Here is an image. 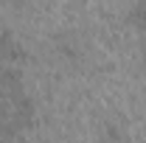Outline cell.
Wrapping results in <instances>:
<instances>
[{
    "instance_id": "1",
    "label": "cell",
    "mask_w": 146,
    "mask_h": 143,
    "mask_svg": "<svg viewBox=\"0 0 146 143\" xmlns=\"http://www.w3.org/2000/svg\"><path fill=\"white\" fill-rule=\"evenodd\" d=\"M0 59L3 65H20L25 59V48L11 31H0Z\"/></svg>"
},
{
    "instance_id": "2",
    "label": "cell",
    "mask_w": 146,
    "mask_h": 143,
    "mask_svg": "<svg viewBox=\"0 0 146 143\" xmlns=\"http://www.w3.org/2000/svg\"><path fill=\"white\" fill-rule=\"evenodd\" d=\"M20 84H23V70L17 65H3V70H0V87L6 93H20Z\"/></svg>"
},
{
    "instance_id": "3",
    "label": "cell",
    "mask_w": 146,
    "mask_h": 143,
    "mask_svg": "<svg viewBox=\"0 0 146 143\" xmlns=\"http://www.w3.org/2000/svg\"><path fill=\"white\" fill-rule=\"evenodd\" d=\"M129 23L132 25H141V28H146V0H141L132 11H129Z\"/></svg>"
},
{
    "instance_id": "4",
    "label": "cell",
    "mask_w": 146,
    "mask_h": 143,
    "mask_svg": "<svg viewBox=\"0 0 146 143\" xmlns=\"http://www.w3.org/2000/svg\"><path fill=\"white\" fill-rule=\"evenodd\" d=\"M104 138L115 143V140L124 138V132H121V126H118V124H107V126H104Z\"/></svg>"
},
{
    "instance_id": "5",
    "label": "cell",
    "mask_w": 146,
    "mask_h": 143,
    "mask_svg": "<svg viewBox=\"0 0 146 143\" xmlns=\"http://www.w3.org/2000/svg\"><path fill=\"white\" fill-rule=\"evenodd\" d=\"M9 3H11V6H23V0H9Z\"/></svg>"
}]
</instances>
